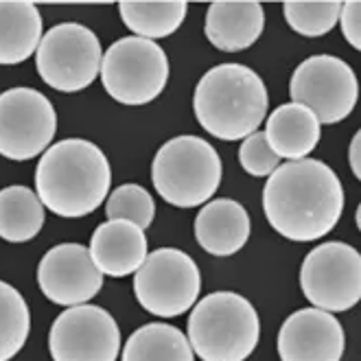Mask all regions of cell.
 I'll list each match as a JSON object with an SVG mask.
<instances>
[{"mask_svg":"<svg viewBox=\"0 0 361 361\" xmlns=\"http://www.w3.org/2000/svg\"><path fill=\"white\" fill-rule=\"evenodd\" d=\"M105 215L108 219L132 221L138 228H149L156 217L154 197L138 184H123L108 197L105 204Z\"/></svg>","mask_w":361,"mask_h":361,"instance_id":"25","label":"cell"},{"mask_svg":"<svg viewBox=\"0 0 361 361\" xmlns=\"http://www.w3.org/2000/svg\"><path fill=\"white\" fill-rule=\"evenodd\" d=\"M269 226L289 241H315L337 226L344 210V188L322 160H291L269 176L263 188Z\"/></svg>","mask_w":361,"mask_h":361,"instance_id":"1","label":"cell"},{"mask_svg":"<svg viewBox=\"0 0 361 361\" xmlns=\"http://www.w3.org/2000/svg\"><path fill=\"white\" fill-rule=\"evenodd\" d=\"M57 132L53 103L33 88L0 94V156L25 162L49 149Z\"/></svg>","mask_w":361,"mask_h":361,"instance_id":"11","label":"cell"},{"mask_svg":"<svg viewBox=\"0 0 361 361\" xmlns=\"http://www.w3.org/2000/svg\"><path fill=\"white\" fill-rule=\"evenodd\" d=\"M103 88L123 105H145L160 97L169 79L162 47L136 35L121 37L101 59Z\"/></svg>","mask_w":361,"mask_h":361,"instance_id":"6","label":"cell"},{"mask_svg":"<svg viewBox=\"0 0 361 361\" xmlns=\"http://www.w3.org/2000/svg\"><path fill=\"white\" fill-rule=\"evenodd\" d=\"M265 29V11L257 0H217L206 11L204 33L215 49L239 53L250 49Z\"/></svg>","mask_w":361,"mask_h":361,"instance_id":"15","label":"cell"},{"mask_svg":"<svg viewBox=\"0 0 361 361\" xmlns=\"http://www.w3.org/2000/svg\"><path fill=\"white\" fill-rule=\"evenodd\" d=\"M239 162L245 169V173L254 178L271 176L276 169L281 166V158L271 152V147L267 145V138L263 132H254L247 138H243L241 149H239Z\"/></svg>","mask_w":361,"mask_h":361,"instance_id":"26","label":"cell"},{"mask_svg":"<svg viewBox=\"0 0 361 361\" xmlns=\"http://www.w3.org/2000/svg\"><path fill=\"white\" fill-rule=\"evenodd\" d=\"M49 350L53 361H116L121 331L103 307H68L51 326Z\"/></svg>","mask_w":361,"mask_h":361,"instance_id":"12","label":"cell"},{"mask_svg":"<svg viewBox=\"0 0 361 361\" xmlns=\"http://www.w3.org/2000/svg\"><path fill=\"white\" fill-rule=\"evenodd\" d=\"M152 182L166 204L178 208L202 206L219 188V154L200 136L171 138L152 162Z\"/></svg>","mask_w":361,"mask_h":361,"instance_id":"5","label":"cell"},{"mask_svg":"<svg viewBox=\"0 0 361 361\" xmlns=\"http://www.w3.org/2000/svg\"><path fill=\"white\" fill-rule=\"evenodd\" d=\"M202 289L200 267L186 252L160 247L147 254L134 274L138 305L158 317H176L193 309Z\"/></svg>","mask_w":361,"mask_h":361,"instance_id":"7","label":"cell"},{"mask_svg":"<svg viewBox=\"0 0 361 361\" xmlns=\"http://www.w3.org/2000/svg\"><path fill=\"white\" fill-rule=\"evenodd\" d=\"M123 361H195L186 335L171 324H145L123 346Z\"/></svg>","mask_w":361,"mask_h":361,"instance_id":"22","label":"cell"},{"mask_svg":"<svg viewBox=\"0 0 361 361\" xmlns=\"http://www.w3.org/2000/svg\"><path fill=\"white\" fill-rule=\"evenodd\" d=\"M42 16L27 0H0V66L27 61L39 47Z\"/></svg>","mask_w":361,"mask_h":361,"instance_id":"19","label":"cell"},{"mask_svg":"<svg viewBox=\"0 0 361 361\" xmlns=\"http://www.w3.org/2000/svg\"><path fill=\"white\" fill-rule=\"evenodd\" d=\"M348 162L353 169V176L359 180L361 178V132L353 136V142L348 147Z\"/></svg>","mask_w":361,"mask_h":361,"instance_id":"28","label":"cell"},{"mask_svg":"<svg viewBox=\"0 0 361 361\" xmlns=\"http://www.w3.org/2000/svg\"><path fill=\"white\" fill-rule=\"evenodd\" d=\"M305 298L326 313L348 311L361 298V257L344 241H326L307 254L300 269Z\"/></svg>","mask_w":361,"mask_h":361,"instance_id":"9","label":"cell"},{"mask_svg":"<svg viewBox=\"0 0 361 361\" xmlns=\"http://www.w3.org/2000/svg\"><path fill=\"white\" fill-rule=\"evenodd\" d=\"M250 215L235 200H212L204 204L195 219V239L212 257H232L250 239Z\"/></svg>","mask_w":361,"mask_h":361,"instance_id":"17","label":"cell"},{"mask_svg":"<svg viewBox=\"0 0 361 361\" xmlns=\"http://www.w3.org/2000/svg\"><path fill=\"white\" fill-rule=\"evenodd\" d=\"M90 257L99 271L112 279L136 274L147 259L145 230L132 221H105L90 239Z\"/></svg>","mask_w":361,"mask_h":361,"instance_id":"16","label":"cell"},{"mask_svg":"<svg viewBox=\"0 0 361 361\" xmlns=\"http://www.w3.org/2000/svg\"><path fill=\"white\" fill-rule=\"evenodd\" d=\"M37 285L53 305H88L103 287V274L94 265L90 250L81 243L51 247L37 265Z\"/></svg>","mask_w":361,"mask_h":361,"instance_id":"13","label":"cell"},{"mask_svg":"<svg viewBox=\"0 0 361 361\" xmlns=\"http://www.w3.org/2000/svg\"><path fill=\"white\" fill-rule=\"evenodd\" d=\"M186 3L182 0H125L118 5L125 27L136 37L160 39L176 33L184 18Z\"/></svg>","mask_w":361,"mask_h":361,"instance_id":"21","label":"cell"},{"mask_svg":"<svg viewBox=\"0 0 361 361\" xmlns=\"http://www.w3.org/2000/svg\"><path fill=\"white\" fill-rule=\"evenodd\" d=\"M29 331L31 313L23 293L0 281V361H11L23 350Z\"/></svg>","mask_w":361,"mask_h":361,"instance_id":"23","label":"cell"},{"mask_svg":"<svg viewBox=\"0 0 361 361\" xmlns=\"http://www.w3.org/2000/svg\"><path fill=\"white\" fill-rule=\"evenodd\" d=\"M99 37L83 25L61 23L49 29L35 51V66L47 86L59 92L88 88L101 71Z\"/></svg>","mask_w":361,"mask_h":361,"instance_id":"8","label":"cell"},{"mask_svg":"<svg viewBox=\"0 0 361 361\" xmlns=\"http://www.w3.org/2000/svg\"><path fill=\"white\" fill-rule=\"evenodd\" d=\"M287 25L305 37L326 35L339 18V0H287L283 5Z\"/></svg>","mask_w":361,"mask_h":361,"instance_id":"24","label":"cell"},{"mask_svg":"<svg viewBox=\"0 0 361 361\" xmlns=\"http://www.w3.org/2000/svg\"><path fill=\"white\" fill-rule=\"evenodd\" d=\"M265 138L279 158L305 160L320 142V121L300 103H285L267 116Z\"/></svg>","mask_w":361,"mask_h":361,"instance_id":"18","label":"cell"},{"mask_svg":"<svg viewBox=\"0 0 361 361\" xmlns=\"http://www.w3.org/2000/svg\"><path fill=\"white\" fill-rule=\"evenodd\" d=\"M259 313L235 291H215L188 315V344L202 361H245L259 344Z\"/></svg>","mask_w":361,"mask_h":361,"instance_id":"4","label":"cell"},{"mask_svg":"<svg viewBox=\"0 0 361 361\" xmlns=\"http://www.w3.org/2000/svg\"><path fill=\"white\" fill-rule=\"evenodd\" d=\"M269 97L263 79L243 63H219L197 83L193 110L200 125L219 140H243L259 132Z\"/></svg>","mask_w":361,"mask_h":361,"instance_id":"3","label":"cell"},{"mask_svg":"<svg viewBox=\"0 0 361 361\" xmlns=\"http://www.w3.org/2000/svg\"><path fill=\"white\" fill-rule=\"evenodd\" d=\"M293 103L309 108L320 125H333L350 116L357 105L359 83L355 71L333 55H313L298 63L289 81Z\"/></svg>","mask_w":361,"mask_h":361,"instance_id":"10","label":"cell"},{"mask_svg":"<svg viewBox=\"0 0 361 361\" xmlns=\"http://www.w3.org/2000/svg\"><path fill=\"white\" fill-rule=\"evenodd\" d=\"M44 226V206L29 186H7L0 190V239L25 243L39 235Z\"/></svg>","mask_w":361,"mask_h":361,"instance_id":"20","label":"cell"},{"mask_svg":"<svg viewBox=\"0 0 361 361\" xmlns=\"http://www.w3.org/2000/svg\"><path fill=\"white\" fill-rule=\"evenodd\" d=\"M344 346L339 320L315 307L291 313L279 331L281 361H339Z\"/></svg>","mask_w":361,"mask_h":361,"instance_id":"14","label":"cell"},{"mask_svg":"<svg viewBox=\"0 0 361 361\" xmlns=\"http://www.w3.org/2000/svg\"><path fill=\"white\" fill-rule=\"evenodd\" d=\"M112 169L90 140L66 138L42 154L35 169V195L42 206L66 219L86 217L108 197Z\"/></svg>","mask_w":361,"mask_h":361,"instance_id":"2","label":"cell"},{"mask_svg":"<svg viewBox=\"0 0 361 361\" xmlns=\"http://www.w3.org/2000/svg\"><path fill=\"white\" fill-rule=\"evenodd\" d=\"M337 23L342 25V33H344L348 44L355 51H359L361 49V3H359V0H348V3H342Z\"/></svg>","mask_w":361,"mask_h":361,"instance_id":"27","label":"cell"}]
</instances>
